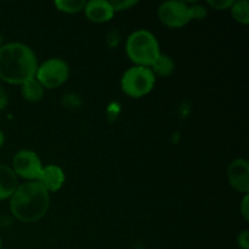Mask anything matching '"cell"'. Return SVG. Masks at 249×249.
<instances>
[{
	"mask_svg": "<svg viewBox=\"0 0 249 249\" xmlns=\"http://www.w3.org/2000/svg\"><path fill=\"white\" fill-rule=\"evenodd\" d=\"M38 60L34 51L23 43L0 46V79L7 84L22 85L36 78Z\"/></svg>",
	"mask_w": 249,
	"mask_h": 249,
	"instance_id": "1",
	"label": "cell"
},
{
	"mask_svg": "<svg viewBox=\"0 0 249 249\" xmlns=\"http://www.w3.org/2000/svg\"><path fill=\"white\" fill-rule=\"evenodd\" d=\"M50 207V195L38 181L18 185L10 197V212L17 220L31 224L46 215Z\"/></svg>",
	"mask_w": 249,
	"mask_h": 249,
	"instance_id": "2",
	"label": "cell"
},
{
	"mask_svg": "<svg viewBox=\"0 0 249 249\" xmlns=\"http://www.w3.org/2000/svg\"><path fill=\"white\" fill-rule=\"evenodd\" d=\"M126 56L135 66L151 68L160 55V43L153 33L147 29L134 31L126 39Z\"/></svg>",
	"mask_w": 249,
	"mask_h": 249,
	"instance_id": "3",
	"label": "cell"
},
{
	"mask_svg": "<svg viewBox=\"0 0 249 249\" xmlns=\"http://www.w3.org/2000/svg\"><path fill=\"white\" fill-rule=\"evenodd\" d=\"M156 84V77L151 68L133 66L124 72L121 79V88L128 96L139 99L152 91Z\"/></svg>",
	"mask_w": 249,
	"mask_h": 249,
	"instance_id": "4",
	"label": "cell"
},
{
	"mask_svg": "<svg viewBox=\"0 0 249 249\" xmlns=\"http://www.w3.org/2000/svg\"><path fill=\"white\" fill-rule=\"evenodd\" d=\"M70 77V66L65 60L51 57L38 66L36 79L44 89H57L65 84Z\"/></svg>",
	"mask_w": 249,
	"mask_h": 249,
	"instance_id": "5",
	"label": "cell"
},
{
	"mask_svg": "<svg viewBox=\"0 0 249 249\" xmlns=\"http://www.w3.org/2000/svg\"><path fill=\"white\" fill-rule=\"evenodd\" d=\"M158 19L169 28H181L191 19L189 14V5L180 0H168L162 2L157 9Z\"/></svg>",
	"mask_w": 249,
	"mask_h": 249,
	"instance_id": "6",
	"label": "cell"
},
{
	"mask_svg": "<svg viewBox=\"0 0 249 249\" xmlns=\"http://www.w3.org/2000/svg\"><path fill=\"white\" fill-rule=\"evenodd\" d=\"M43 163L39 156L34 151L21 150L15 153L12 158V170L17 178L26 179L27 181H36L41 169Z\"/></svg>",
	"mask_w": 249,
	"mask_h": 249,
	"instance_id": "7",
	"label": "cell"
},
{
	"mask_svg": "<svg viewBox=\"0 0 249 249\" xmlns=\"http://www.w3.org/2000/svg\"><path fill=\"white\" fill-rule=\"evenodd\" d=\"M228 181L233 190L243 195L249 192V163L245 158H236L229 164Z\"/></svg>",
	"mask_w": 249,
	"mask_h": 249,
	"instance_id": "8",
	"label": "cell"
},
{
	"mask_svg": "<svg viewBox=\"0 0 249 249\" xmlns=\"http://www.w3.org/2000/svg\"><path fill=\"white\" fill-rule=\"evenodd\" d=\"M65 180L66 175L62 168L55 164H48L43 167L36 181L50 194V192H57L58 190L62 189Z\"/></svg>",
	"mask_w": 249,
	"mask_h": 249,
	"instance_id": "9",
	"label": "cell"
},
{
	"mask_svg": "<svg viewBox=\"0 0 249 249\" xmlns=\"http://www.w3.org/2000/svg\"><path fill=\"white\" fill-rule=\"evenodd\" d=\"M84 14L90 22L105 23V22L111 21L116 12H114L109 1H106V0H90L85 4Z\"/></svg>",
	"mask_w": 249,
	"mask_h": 249,
	"instance_id": "10",
	"label": "cell"
},
{
	"mask_svg": "<svg viewBox=\"0 0 249 249\" xmlns=\"http://www.w3.org/2000/svg\"><path fill=\"white\" fill-rule=\"evenodd\" d=\"M18 185V178L12 168L6 164H0V201L10 199Z\"/></svg>",
	"mask_w": 249,
	"mask_h": 249,
	"instance_id": "11",
	"label": "cell"
},
{
	"mask_svg": "<svg viewBox=\"0 0 249 249\" xmlns=\"http://www.w3.org/2000/svg\"><path fill=\"white\" fill-rule=\"evenodd\" d=\"M21 95L26 101L38 102L43 100L44 95H45V89L36 78H33L21 85Z\"/></svg>",
	"mask_w": 249,
	"mask_h": 249,
	"instance_id": "12",
	"label": "cell"
},
{
	"mask_svg": "<svg viewBox=\"0 0 249 249\" xmlns=\"http://www.w3.org/2000/svg\"><path fill=\"white\" fill-rule=\"evenodd\" d=\"M175 70V62L169 55L167 53H162L158 56L157 60L155 61L152 66H151V71L155 74V77H169Z\"/></svg>",
	"mask_w": 249,
	"mask_h": 249,
	"instance_id": "13",
	"label": "cell"
},
{
	"mask_svg": "<svg viewBox=\"0 0 249 249\" xmlns=\"http://www.w3.org/2000/svg\"><path fill=\"white\" fill-rule=\"evenodd\" d=\"M230 11L235 21L241 24L249 23V2L247 0H238L233 1L232 6L230 7Z\"/></svg>",
	"mask_w": 249,
	"mask_h": 249,
	"instance_id": "14",
	"label": "cell"
},
{
	"mask_svg": "<svg viewBox=\"0 0 249 249\" xmlns=\"http://www.w3.org/2000/svg\"><path fill=\"white\" fill-rule=\"evenodd\" d=\"M85 4V0H56L53 2L56 9L65 14H78L84 10Z\"/></svg>",
	"mask_w": 249,
	"mask_h": 249,
	"instance_id": "15",
	"label": "cell"
},
{
	"mask_svg": "<svg viewBox=\"0 0 249 249\" xmlns=\"http://www.w3.org/2000/svg\"><path fill=\"white\" fill-rule=\"evenodd\" d=\"M189 14H190V19H197V21H202L207 17V7L203 5L198 4V2H194V4L190 6L189 5Z\"/></svg>",
	"mask_w": 249,
	"mask_h": 249,
	"instance_id": "16",
	"label": "cell"
},
{
	"mask_svg": "<svg viewBox=\"0 0 249 249\" xmlns=\"http://www.w3.org/2000/svg\"><path fill=\"white\" fill-rule=\"evenodd\" d=\"M109 2H111V6L113 7L114 12H119L134 7L139 1L138 0H112Z\"/></svg>",
	"mask_w": 249,
	"mask_h": 249,
	"instance_id": "17",
	"label": "cell"
},
{
	"mask_svg": "<svg viewBox=\"0 0 249 249\" xmlns=\"http://www.w3.org/2000/svg\"><path fill=\"white\" fill-rule=\"evenodd\" d=\"M235 0H208L207 4L214 10H228L232 6Z\"/></svg>",
	"mask_w": 249,
	"mask_h": 249,
	"instance_id": "18",
	"label": "cell"
},
{
	"mask_svg": "<svg viewBox=\"0 0 249 249\" xmlns=\"http://www.w3.org/2000/svg\"><path fill=\"white\" fill-rule=\"evenodd\" d=\"M238 247L241 249H249V231L243 230L237 236Z\"/></svg>",
	"mask_w": 249,
	"mask_h": 249,
	"instance_id": "19",
	"label": "cell"
},
{
	"mask_svg": "<svg viewBox=\"0 0 249 249\" xmlns=\"http://www.w3.org/2000/svg\"><path fill=\"white\" fill-rule=\"evenodd\" d=\"M240 212H241V215H242V218L245 219L246 221H248L249 220V197H248V194L245 195L242 202H241Z\"/></svg>",
	"mask_w": 249,
	"mask_h": 249,
	"instance_id": "20",
	"label": "cell"
},
{
	"mask_svg": "<svg viewBox=\"0 0 249 249\" xmlns=\"http://www.w3.org/2000/svg\"><path fill=\"white\" fill-rule=\"evenodd\" d=\"M7 101H9V99H7L6 91L2 89V87H0V111H1V109H4L5 107H6Z\"/></svg>",
	"mask_w": 249,
	"mask_h": 249,
	"instance_id": "21",
	"label": "cell"
},
{
	"mask_svg": "<svg viewBox=\"0 0 249 249\" xmlns=\"http://www.w3.org/2000/svg\"><path fill=\"white\" fill-rule=\"evenodd\" d=\"M4 142H5V135H4V133L0 130V148L4 146Z\"/></svg>",
	"mask_w": 249,
	"mask_h": 249,
	"instance_id": "22",
	"label": "cell"
},
{
	"mask_svg": "<svg viewBox=\"0 0 249 249\" xmlns=\"http://www.w3.org/2000/svg\"><path fill=\"white\" fill-rule=\"evenodd\" d=\"M0 249H2V241H1V237H0Z\"/></svg>",
	"mask_w": 249,
	"mask_h": 249,
	"instance_id": "23",
	"label": "cell"
},
{
	"mask_svg": "<svg viewBox=\"0 0 249 249\" xmlns=\"http://www.w3.org/2000/svg\"><path fill=\"white\" fill-rule=\"evenodd\" d=\"M1 43H2V38H1V36H0V46H1V45H2V44H1Z\"/></svg>",
	"mask_w": 249,
	"mask_h": 249,
	"instance_id": "24",
	"label": "cell"
}]
</instances>
